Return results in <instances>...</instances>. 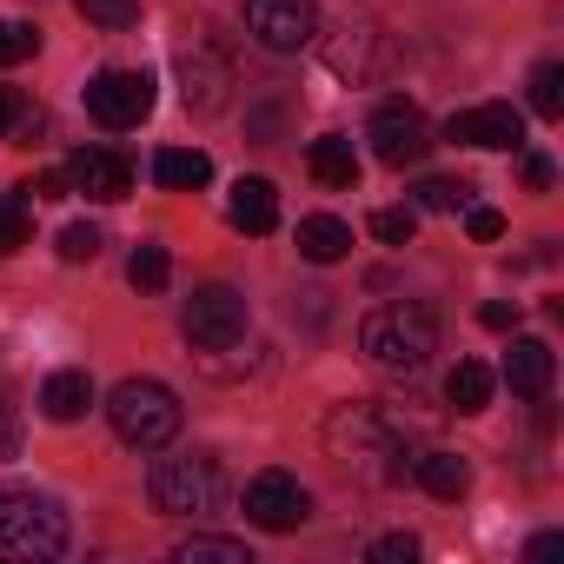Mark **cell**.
Returning a JSON list of instances; mask_svg holds the SVG:
<instances>
[{"label": "cell", "mask_w": 564, "mask_h": 564, "mask_svg": "<svg viewBox=\"0 0 564 564\" xmlns=\"http://www.w3.org/2000/svg\"><path fill=\"white\" fill-rule=\"evenodd\" d=\"M173 557H180V564H252V551H246L239 538H186Z\"/></svg>", "instance_id": "25"}, {"label": "cell", "mask_w": 564, "mask_h": 564, "mask_svg": "<svg viewBox=\"0 0 564 564\" xmlns=\"http://www.w3.org/2000/svg\"><path fill=\"white\" fill-rule=\"evenodd\" d=\"M147 498H153V511H166V518H199V511H213V505H219V458H206V452L160 458V465L147 471Z\"/></svg>", "instance_id": "6"}, {"label": "cell", "mask_w": 564, "mask_h": 564, "mask_svg": "<svg viewBox=\"0 0 564 564\" xmlns=\"http://www.w3.org/2000/svg\"><path fill=\"white\" fill-rule=\"evenodd\" d=\"M21 193H28V199H67L74 186H67V173H41V180H34V186H21Z\"/></svg>", "instance_id": "36"}, {"label": "cell", "mask_w": 564, "mask_h": 564, "mask_svg": "<svg viewBox=\"0 0 564 564\" xmlns=\"http://www.w3.org/2000/svg\"><path fill=\"white\" fill-rule=\"evenodd\" d=\"M551 180H557V173H551V160H544V153H531V160H524V186H531V193H544Z\"/></svg>", "instance_id": "37"}, {"label": "cell", "mask_w": 564, "mask_h": 564, "mask_svg": "<svg viewBox=\"0 0 564 564\" xmlns=\"http://www.w3.org/2000/svg\"><path fill=\"white\" fill-rule=\"evenodd\" d=\"M87 405H94V379H87V372H54V379L41 386V412H47L54 425L87 419Z\"/></svg>", "instance_id": "19"}, {"label": "cell", "mask_w": 564, "mask_h": 564, "mask_svg": "<svg viewBox=\"0 0 564 564\" xmlns=\"http://www.w3.org/2000/svg\"><path fill=\"white\" fill-rule=\"evenodd\" d=\"M306 518H313V491L293 471H259L246 485V524H259V531H300Z\"/></svg>", "instance_id": "10"}, {"label": "cell", "mask_w": 564, "mask_h": 564, "mask_svg": "<svg viewBox=\"0 0 564 564\" xmlns=\"http://www.w3.org/2000/svg\"><path fill=\"white\" fill-rule=\"evenodd\" d=\"M392 61H399V47H392V34L372 21V14H339L333 28H326V67L339 74V80H386L392 74Z\"/></svg>", "instance_id": "5"}, {"label": "cell", "mask_w": 564, "mask_h": 564, "mask_svg": "<svg viewBox=\"0 0 564 564\" xmlns=\"http://www.w3.org/2000/svg\"><path fill=\"white\" fill-rule=\"evenodd\" d=\"M419 206L425 213H458V206H471V186L465 180H419Z\"/></svg>", "instance_id": "29"}, {"label": "cell", "mask_w": 564, "mask_h": 564, "mask_svg": "<svg viewBox=\"0 0 564 564\" xmlns=\"http://www.w3.org/2000/svg\"><path fill=\"white\" fill-rule=\"evenodd\" d=\"M505 386H511L518 399H544V392H551V346H544V339H511V352H505Z\"/></svg>", "instance_id": "15"}, {"label": "cell", "mask_w": 564, "mask_h": 564, "mask_svg": "<svg viewBox=\"0 0 564 564\" xmlns=\"http://www.w3.org/2000/svg\"><path fill=\"white\" fill-rule=\"evenodd\" d=\"M300 252H306L313 265H333V259L352 252V226L333 219V213H306V219H300Z\"/></svg>", "instance_id": "18"}, {"label": "cell", "mask_w": 564, "mask_h": 564, "mask_svg": "<svg viewBox=\"0 0 564 564\" xmlns=\"http://www.w3.org/2000/svg\"><path fill=\"white\" fill-rule=\"evenodd\" d=\"M87 113L107 127V133H127L153 113V74L147 67H107L87 80Z\"/></svg>", "instance_id": "7"}, {"label": "cell", "mask_w": 564, "mask_h": 564, "mask_svg": "<svg viewBox=\"0 0 564 564\" xmlns=\"http://www.w3.org/2000/svg\"><path fill=\"white\" fill-rule=\"evenodd\" d=\"M107 419H113L120 445H133V452H160L180 438V399L160 379H120L107 392Z\"/></svg>", "instance_id": "4"}, {"label": "cell", "mask_w": 564, "mask_h": 564, "mask_svg": "<svg viewBox=\"0 0 564 564\" xmlns=\"http://www.w3.org/2000/svg\"><path fill=\"white\" fill-rule=\"evenodd\" d=\"M478 326H485V333H511V326H518V306L491 300V306H478Z\"/></svg>", "instance_id": "35"}, {"label": "cell", "mask_w": 564, "mask_h": 564, "mask_svg": "<svg viewBox=\"0 0 564 564\" xmlns=\"http://www.w3.org/2000/svg\"><path fill=\"white\" fill-rule=\"evenodd\" d=\"M153 180L173 186V193H199V186L213 180V160H206L199 147H166V153L153 160Z\"/></svg>", "instance_id": "22"}, {"label": "cell", "mask_w": 564, "mask_h": 564, "mask_svg": "<svg viewBox=\"0 0 564 564\" xmlns=\"http://www.w3.org/2000/svg\"><path fill=\"white\" fill-rule=\"evenodd\" d=\"M74 544V524L41 491H0V557L8 564H47Z\"/></svg>", "instance_id": "3"}, {"label": "cell", "mask_w": 564, "mask_h": 564, "mask_svg": "<svg viewBox=\"0 0 564 564\" xmlns=\"http://www.w3.org/2000/svg\"><path fill=\"white\" fill-rule=\"evenodd\" d=\"M34 239V213H28V193H8L0 199V259L8 252H21Z\"/></svg>", "instance_id": "26"}, {"label": "cell", "mask_w": 564, "mask_h": 564, "mask_svg": "<svg viewBox=\"0 0 564 564\" xmlns=\"http://www.w3.org/2000/svg\"><path fill=\"white\" fill-rule=\"evenodd\" d=\"M94 252H100V226H87V219H80V226H67V232H61V259H67V265H80V259H94Z\"/></svg>", "instance_id": "32"}, {"label": "cell", "mask_w": 564, "mask_h": 564, "mask_svg": "<svg viewBox=\"0 0 564 564\" xmlns=\"http://www.w3.org/2000/svg\"><path fill=\"white\" fill-rule=\"evenodd\" d=\"M412 471H419V485L432 491V498H465L471 491V465L458 458V452H425V458H412Z\"/></svg>", "instance_id": "21"}, {"label": "cell", "mask_w": 564, "mask_h": 564, "mask_svg": "<svg viewBox=\"0 0 564 564\" xmlns=\"http://www.w3.org/2000/svg\"><path fill=\"white\" fill-rule=\"evenodd\" d=\"M445 399H452V412H485L491 405V372L478 359H458L452 379H445Z\"/></svg>", "instance_id": "23"}, {"label": "cell", "mask_w": 564, "mask_h": 564, "mask_svg": "<svg viewBox=\"0 0 564 564\" xmlns=\"http://www.w3.org/2000/svg\"><path fill=\"white\" fill-rule=\"evenodd\" d=\"M445 140L458 147H485V153H518L524 147V113L491 100V107H471V113H452L445 120Z\"/></svg>", "instance_id": "13"}, {"label": "cell", "mask_w": 564, "mask_h": 564, "mask_svg": "<svg viewBox=\"0 0 564 564\" xmlns=\"http://www.w3.org/2000/svg\"><path fill=\"white\" fill-rule=\"evenodd\" d=\"M366 140H372V153H379L386 166H419L425 147H432V127H425V113H419L412 100H386V107L372 113Z\"/></svg>", "instance_id": "12"}, {"label": "cell", "mask_w": 564, "mask_h": 564, "mask_svg": "<svg viewBox=\"0 0 564 564\" xmlns=\"http://www.w3.org/2000/svg\"><path fill=\"white\" fill-rule=\"evenodd\" d=\"M531 113L538 120H557L564 113V67L557 61H538L531 67Z\"/></svg>", "instance_id": "24"}, {"label": "cell", "mask_w": 564, "mask_h": 564, "mask_svg": "<svg viewBox=\"0 0 564 564\" xmlns=\"http://www.w3.org/2000/svg\"><path fill=\"white\" fill-rule=\"evenodd\" d=\"M246 28L265 54H300L319 41V8L313 0H246Z\"/></svg>", "instance_id": "8"}, {"label": "cell", "mask_w": 564, "mask_h": 564, "mask_svg": "<svg viewBox=\"0 0 564 564\" xmlns=\"http://www.w3.org/2000/svg\"><path fill=\"white\" fill-rule=\"evenodd\" d=\"M180 326H186V339H193L199 352L239 346V339H246V300H239L232 286H199V293L186 300Z\"/></svg>", "instance_id": "9"}, {"label": "cell", "mask_w": 564, "mask_h": 564, "mask_svg": "<svg viewBox=\"0 0 564 564\" xmlns=\"http://www.w3.org/2000/svg\"><path fill=\"white\" fill-rule=\"evenodd\" d=\"M47 133V107H34L21 87H0V140L8 147H34Z\"/></svg>", "instance_id": "20"}, {"label": "cell", "mask_w": 564, "mask_h": 564, "mask_svg": "<svg viewBox=\"0 0 564 564\" xmlns=\"http://www.w3.org/2000/svg\"><path fill=\"white\" fill-rule=\"evenodd\" d=\"M306 166H313V180H319V186H333V193H352V186H359V153H352V140H346V133L313 140Z\"/></svg>", "instance_id": "16"}, {"label": "cell", "mask_w": 564, "mask_h": 564, "mask_svg": "<svg viewBox=\"0 0 564 564\" xmlns=\"http://www.w3.org/2000/svg\"><path fill=\"white\" fill-rule=\"evenodd\" d=\"M226 219H232L239 232H272V226H279V193H272L265 180H239Z\"/></svg>", "instance_id": "17"}, {"label": "cell", "mask_w": 564, "mask_h": 564, "mask_svg": "<svg viewBox=\"0 0 564 564\" xmlns=\"http://www.w3.org/2000/svg\"><path fill=\"white\" fill-rule=\"evenodd\" d=\"M359 352L379 366V372H419L432 352H438V319L412 300L399 306H379L359 319Z\"/></svg>", "instance_id": "2"}, {"label": "cell", "mask_w": 564, "mask_h": 564, "mask_svg": "<svg viewBox=\"0 0 564 564\" xmlns=\"http://www.w3.org/2000/svg\"><path fill=\"white\" fill-rule=\"evenodd\" d=\"M34 47H41V34L28 21H0V67H21Z\"/></svg>", "instance_id": "30"}, {"label": "cell", "mask_w": 564, "mask_h": 564, "mask_svg": "<svg viewBox=\"0 0 564 564\" xmlns=\"http://www.w3.org/2000/svg\"><path fill=\"white\" fill-rule=\"evenodd\" d=\"M127 279H133L140 293H160L166 279H173V259H166V246H140V252L127 259Z\"/></svg>", "instance_id": "27"}, {"label": "cell", "mask_w": 564, "mask_h": 564, "mask_svg": "<svg viewBox=\"0 0 564 564\" xmlns=\"http://www.w3.org/2000/svg\"><path fill=\"white\" fill-rule=\"evenodd\" d=\"M366 557H372V564H412V557H419V538H412V531H392V538H379Z\"/></svg>", "instance_id": "33"}, {"label": "cell", "mask_w": 564, "mask_h": 564, "mask_svg": "<svg viewBox=\"0 0 564 564\" xmlns=\"http://www.w3.org/2000/svg\"><path fill=\"white\" fill-rule=\"evenodd\" d=\"M465 232H471V239H485V246H491V239H498V232H505V213H491V206H465Z\"/></svg>", "instance_id": "34"}, {"label": "cell", "mask_w": 564, "mask_h": 564, "mask_svg": "<svg viewBox=\"0 0 564 564\" xmlns=\"http://www.w3.org/2000/svg\"><path fill=\"white\" fill-rule=\"evenodd\" d=\"M564 551V531H538L531 544H524V557H557Z\"/></svg>", "instance_id": "38"}, {"label": "cell", "mask_w": 564, "mask_h": 564, "mask_svg": "<svg viewBox=\"0 0 564 564\" xmlns=\"http://www.w3.org/2000/svg\"><path fill=\"white\" fill-rule=\"evenodd\" d=\"M67 186H74V193H87V199H127V193H133V166H127L120 153L87 147V153H74V160H67Z\"/></svg>", "instance_id": "14"}, {"label": "cell", "mask_w": 564, "mask_h": 564, "mask_svg": "<svg viewBox=\"0 0 564 564\" xmlns=\"http://www.w3.org/2000/svg\"><path fill=\"white\" fill-rule=\"evenodd\" d=\"M14 438H21V432H14V412H8V405H0V465H8V458H14Z\"/></svg>", "instance_id": "39"}, {"label": "cell", "mask_w": 564, "mask_h": 564, "mask_svg": "<svg viewBox=\"0 0 564 564\" xmlns=\"http://www.w3.org/2000/svg\"><path fill=\"white\" fill-rule=\"evenodd\" d=\"M326 452L333 465H346L352 478L366 485H399L412 452H405V425L386 412V405H339L326 419Z\"/></svg>", "instance_id": "1"}, {"label": "cell", "mask_w": 564, "mask_h": 564, "mask_svg": "<svg viewBox=\"0 0 564 564\" xmlns=\"http://www.w3.org/2000/svg\"><path fill=\"white\" fill-rule=\"evenodd\" d=\"M173 74H180V100H186V113H226V100H232V61H226L219 47H206V41L180 47Z\"/></svg>", "instance_id": "11"}, {"label": "cell", "mask_w": 564, "mask_h": 564, "mask_svg": "<svg viewBox=\"0 0 564 564\" xmlns=\"http://www.w3.org/2000/svg\"><path fill=\"white\" fill-rule=\"evenodd\" d=\"M74 8H80L94 28H107V34H127V28L140 21V0H74Z\"/></svg>", "instance_id": "28"}, {"label": "cell", "mask_w": 564, "mask_h": 564, "mask_svg": "<svg viewBox=\"0 0 564 564\" xmlns=\"http://www.w3.org/2000/svg\"><path fill=\"white\" fill-rule=\"evenodd\" d=\"M372 232H379L386 246H412V232H419V213H412V206H386V213H372Z\"/></svg>", "instance_id": "31"}]
</instances>
